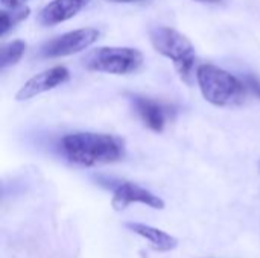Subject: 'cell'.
<instances>
[{
    "label": "cell",
    "mask_w": 260,
    "mask_h": 258,
    "mask_svg": "<svg viewBox=\"0 0 260 258\" xmlns=\"http://www.w3.org/2000/svg\"><path fill=\"white\" fill-rule=\"evenodd\" d=\"M125 228L133 231L134 234L143 237L145 240H148L151 243V246L158 252H169L178 246V240L174 236H171L161 230H157L154 227L139 224V222H126Z\"/></svg>",
    "instance_id": "30bf717a"
},
{
    "label": "cell",
    "mask_w": 260,
    "mask_h": 258,
    "mask_svg": "<svg viewBox=\"0 0 260 258\" xmlns=\"http://www.w3.org/2000/svg\"><path fill=\"white\" fill-rule=\"evenodd\" d=\"M245 84H247V87L259 97L260 100V81L256 78V76H247L245 78Z\"/></svg>",
    "instance_id": "4fadbf2b"
},
{
    "label": "cell",
    "mask_w": 260,
    "mask_h": 258,
    "mask_svg": "<svg viewBox=\"0 0 260 258\" xmlns=\"http://www.w3.org/2000/svg\"><path fill=\"white\" fill-rule=\"evenodd\" d=\"M143 64V55L133 47H99L84 58L85 68L110 75H129Z\"/></svg>",
    "instance_id": "277c9868"
},
{
    "label": "cell",
    "mask_w": 260,
    "mask_h": 258,
    "mask_svg": "<svg viewBox=\"0 0 260 258\" xmlns=\"http://www.w3.org/2000/svg\"><path fill=\"white\" fill-rule=\"evenodd\" d=\"M90 0H52L38 14V21L43 26H53L73 18L82 11Z\"/></svg>",
    "instance_id": "ba28073f"
},
{
    "label": "cell",
    "mask_w": 260,
    "mask_h": 258,
    "mask_svg": "<svg viewBox=\"0 0 260 258\" xmlns=\"http://www.w3.org/2000/svg\"><path fill=\"white\" fill-rule=\"evenodd\" d=\"M149 40L152 47L163 56L169 58L180 78L190 84L192 71L195 67V47L190 40L181 32L168 27V26H155L149 30Z\"/></svg>",
    "instance_id": "3957f363"
},
{
    "label": "cell",
    "mask_w": 260,
    "mask_h": 258,
    "mask_svg": "<svg viewBox=\"0 0 260 258\" xmlns=\"http://www.w3.org/2000/svg\"><path fill=\"white\" fill-rule=\"evenodd\" d=\"M0 2H2V5H3L5 8L11 9V8H20V6H24V3H26L27 0H0Z\"/></svg>",
    "instance_id": "5bb4252c"
},
{
    "label": "cell",
    "mask_w": 260,
    "mask_h": 258,
    "mask_svg": "<svg viewBox=\"0 0 260 258\" xmlns=\"http://www.w3.org/2000/svg\"><path fill=\"white\" fill-rule=\"evenodd\" d=\"M195 2H200V3H219L221 0H195Z\"/></svg>",
    "instance_id": "2e32d148"
},
{
    "label": "cell",
    "mask_w": 260,
    "mask_h": 258,
    "mask_svg": "<svg viewBox=\"0 0 260 258\" xmlns=\"http://www.w3.org/2000/svg\"><path fill=\"white\" fill-rule=\"evenodd\" d=\"M197 82L204 99L212 105L236 106L245 100L247 85L232 73L213 64H203L198 67Z\"/></svg>",
    "instance_id": "7a4b0ae2"
},
{
    "label": "cell",
    "mask_w": 260,
    "mask_h": 258,
    "mask_svg": "<svg viewBox=\"0 0 260 258\" xmlns=\"http://www.w3.org/2000/svg\"><path fill=\"white\" fill-rule=\"evenodd\" d=\"M110 3H136V2H140V0H107Z\"/></svg>",
    "instance_id": "9a60e30c"
},
{
    "label": "cell",
    "mask_w": 260,
    "mask_h": 258,
    "mask_svg": "<svg viewBox=\"0 0 260 258\" xmlns=\"http://www.w3.org/2000/svg\"><path fill=\"white\" fill-rule=\"evenodd\" d=\"M26 43L21 40H15L6 46L2 47L0 50V70H5L6 67H11L14 64H17L21 56L26 52Z\"/></svg>",
    "instance_id": "7c38bea8"
},
{
    "label": "cell",
    "mask_w": 260,
    "mask_h": 258,
    "mask_svg": "<svg viewBox=\"0 0 260 258\" xmlns=\"http://www.w3.org/2000/svg\"><path fill=\"white\" fill-rule=\"evenodd\" d=\"M29 14H30V9L27 6L11 8L9 11H2L0 12V36H5L15 24L27 18Z\"/></svg>",
    "instance_id": "8fae6325"
},
{
    "label": "cell",
    "mask_w": 260,
    "mask_h": 258,
    "mask_svg": "<svg viewBox=\"0 0 260 258\" xmlns=\"http://www.w3.org/2000/svg\"><path fill=\"white\" fill-rule=\"evenodd\" d=\"M99 38V30L94 27H84L78 30L67 32L43 44L40 55L43 58H59L69 56L88 49Z\"/></svg>",
    "instance_id": "5b68a950"
},
{
    "label": "cell",
    "mask_w": 260,
    "mask_h": 258,
    "mask_svg": "<svg viewBox=\"0 0 260 258\" xmlns=\"http://www.w3.org/2000/svg\"><path fill=\"white\" fill-rule=\"evenodd\" d=\"M61 149L70 163L85 167L116 163L125 155L122 138L98 132L69 134L61 140Z\"/></svg>",
    "instance_id": "6da1fadb"
},
{
    "label": "cell",
    "mask_w": 260,
    "mask_h": 258,
    "mask_svg": "<svg viewBox=\"0 0 260 258\" xmlns=\"http://www.w3.org/2000/svg\"><path fill=\"white\" fill-rule=\"evenodd\" d=\"M70 78V73L66 67L62 65H56L52 67L49 70H44L38 75H35L34 78H30L15 94V99L18 102L23 100H29L41 93L50 91L59 85H62L64 82H67Z\"/></svg>",
    "instance_id": "52a82bcc"
},
{
    "label": "cell",
    "mask_w": 260,
    "mask_h": 258,
    "mask_svg": "<svg viewBox=\"0 0 260 258\" xmlns=\"http://www.w3.org/2000/svg\"><path fill=\"white\" fill-rule=\"evenodd\" d=\"M131 204H143L148 205L154 210H163L165 208V201L158 198L157 195L151 193L149 190L140 187L139 184L134 182H119L114 187L111 205L116 211H123L126 207Z\"/></svg>",
    "instance_id": "8992f818"
},
{
    "label": "cell",
    "mask_w": 260,
    "mask_h": 258,
    "mask_svg": "<svg viewBox=\"0 0 260 258\" xmlns=\"http://www.w3.org/2000/svg\"><path fill=\"white\" fill-rule=\"evenodd\" d=\"M136 113L139 114V117L142 119V122L152 131L155 132H161L165 129L166 125V108L163 105H160L158 102L149 99V97H143V96H131L129 97Z\"/></svg>",
    "instance_id": "9c48e42d"
}]
</instances>
